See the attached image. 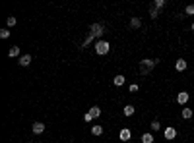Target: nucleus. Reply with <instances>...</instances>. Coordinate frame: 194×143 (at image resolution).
Listing matches in <instances>:
<instances>
[{
	"label": "nucleus",
	"instance_id": "412c9836",
	"mask_svg": "<svg viewBox=\"0 0 194 143\" xmlns=\"http://www.w3.org/2000/svg\"><path fill=\"white\" fill-rule=\"evenodd\" d=\"M150 15H151V19H155V18H159V10H155V8H151V10H150Z\"/></svg>",
	"mask_w": 194,
	"mask_h": 143
},
{
	"label": "nucleus",
	"instance_id": "f257e3e1",
	"mask_svg": "<svg viewBox=\"0 0 194 143\" xmlns=\"http://www.w3.org/2000/svg\"><path fill=\"white\" fill-rule=\"evenodd\" d=\"M103 31H105V27H103L101 23H93L91 27H90V35H87V39L83 41V45H82V46H87V45H90V43H91L93 39H95V37L103 35Z\"/></svg>",
	"mask_w": 194,
	"mask_h": 143
},
{
	"label": "nucleus",
	"instance_id": "6ab92c4d",
	"mask_svg": "<svg viewBox=\"0 0 194 143\" xmlns=\"http://www.w3.org/2000/svg\"><path fill=\"white\" fill-rule=\"evenodd\" d=\"M185 14L186 15H194V4H188V6L185 8Z\"/></svg>",
	"mask_w": 194,
	"mask_h": 143
},
{
	"label": "nucleus",
	"instance_id": "b1692460",
	"mask_svg": "<svg viewBox=\"0 0 194 143\" xmlns=\"http://www.w3.org/2000/svg\"><path fill=\"white\" fill-rule=\"evenodd\" d=\"M138 91V83H132V85H130V93H136Z\"/></svg>",
	"mask_w": 194,
	"mask_h": 143
},
{
	"label": "nucleus",
	"instance_id": "f03ea898",
	"mask_svg": "<svg viewBox=\"0 0 194 143\" xmlns=\"http://www.w3.org/2000/svg\"><path fill=\"white\" fill-rule=\"evenodd\" d=\"M157 62H159L157 58H155V60H150V58H144V60H140V73H142V76H148V73L155 68Z\"/></svg>",
	"mask_w": 194,
	"mask_h": 143
},
{
	"label": "nucleus",
	"instance_id": "dca6fc26",
	"mask_svg": "<svg viewBox=\"0 0 194 143\" xmlns=\"http://www.w3.org/2000/svg\"><path fill=\"white\" fill-rule=\"evenodd\" d=\"M142 143H153V135H151V134H144L142 135Z\"/></svg>",
	"mask_w": 194,
	"mask_h": 143
},
{
	"label": "nucleus",
	"instance_id": "423d86ee",
	"mask_svg": "<svg viewBox=\"0 0 194 143\" xmlns=\"http://www.w3.org/2000/svg\"><path fill=\"white\" fill-rule=\"evenodd\" d=\"M163 135H165V139H175L177 130H175V128H165V130H163Z\"/></svg>",
	"mask_w": 194,
	"mask_h": 143
},
{
	"label": "nucleus",
	"instance_id": "ddd939ff",
	"mask_svg": "<svg viewBox=\"0 0 194 143\" xmlns=\"http://www.w3.org/2000/svg\"><path fill=\"white\" fill-rule=\"evenodd\" d=\"M140 25H142V22H140V18H132L130 19V27H134V29H138Z\"/></svg>",
	"mask_w": 194,
	"mask_h": 143
},
{
	"label": "nucleus",
	"instance_id": "20e7f679",
	"mask_svg": "<svg viewBox=\"0 0 194 143\" xmlns=\"http://www.w3.org/2000/svg\"><path fill=\"white\" fill-rule=\"evenodd\" d=\"M186 66H188V64H186V60H182V58H179V60L175 62V70H177V72H185V70H186Z\"/></svg>",
	"mask_w": 194,
	"mask_h": 143
},
{
	"label": "nucleus",
	"instance_id": "39448f33",
	"mask_svg": "<svg viewBox=\"0 0 194 143\" xmlns=\"http://www.w3.org/2000/svg\"><path fill=\"white\" fill-rule=\"evenodd\" d=\"M188 97H190V95H188L186 91H182V93L177 95V103H179V104H186L188 103Z\"/></svg>",
	"mask_w": 194,
	"mask_h": 143
},
{
	"label": "nucleus",
	"instance_id": "7ed1b4c3",
	"mask_svg": "<svg viewBox=\"0 0 194 143\" xmlns=\"http://www.w3.org/2000/svg\"><path fill=\"white\" fill-rule=\"evenodd\" d=\"M109 50H111V45H109L107 41H97L95 43V52L97 54H107Z\"/></svg>",
	"mask_w": 194,
	"mask_h": 143
},
{
	"label": "nucleus",
	"instance_id": "a211bd4d",
	"mask_svg": "<svg viewBox=\"0 0 194 143\" xmlns=\"http://www.w3.org/2000/svg\"><path fill=\"white\" fill-rule=\"evenodd\" d=\"M91 134H93V135H101V134H103V128H101V126H93V128H91Z\"/></svg>",
	"mask_w": 194,
	"mask_h": 143
},
{
	"label": "nucleus",
	"instance_id": "0eeeda50",
	"mask_svg": "<svg viewBox=\"0 0 194 143\" xmlns=\"http://www.w3.org/2000/svg\"><path fill=\"white\" fill-rule=\"evenodd\" d=\"M87 114H90V118H91V120H93V118H99V116H101V108H99V107H91Z\"/></svg>",
	"mask_w": 194,
	"mask_h": 143
},
{
	"label": "nucleus",
	"instance_id": "f3484780",
	"mask_svg": "<svg viewBox=\"0 0 194 143\" xmlns=\"http://www.w3.org/2000/svg\"><path fill=\"white\" fill-rule=\"evenodd\" d=\"M163 6H165V0H153V8L155 10H161Z\"/></svg>",
	"mask_w": 194,
	"mask_h": 143
},
{
	"label": "nucleus",
	"instance_id": "9b49d317",
	"mask_svg": "<svg viewBox=\"0 0 194 143\" xmlns=\"http://www.w3.org/2000/svg\"><path fill=\"white\" fill-rule=\"evenodd\" d=\"M124 81H126V79H124V76H120V73H118V76H115V79H113V83H115L117 87H120Z\"/></svg>",
	"mask_w": 194,
	"mask_h": 143
},
{
	"label": "nucleus",
	"instance_id": "1a4fd4ad",
	"mask_svg": "<svg viewBox=\"0 0 194 143\" xmlns=\"http://www.w3.org/2000/svg\"><path fill=\"white\" fill-rule=\"evenodd\" d=\"M31 64V56L29 54H23V56H19V66H29Z\"/></svg>",
	"mask_w": 194,
	"mask_h": 143
},
{
	"label": "nucleus",
	"instance_id": "6e6552de",
	"mask_svg": "<svg viewBox=\"0 0 194 143\" xmlns=\"http://www.w3.org/2000/svg\"><path fill=\"white\" fill-rule=\"evenodd\" d=\"M43 131H45V124H43V122H35V124H33V134H43Z\"/></svg>",
	"mask_w": 194,
	"mask_h": 143
},
{
	"label": "nucleus",
	"instance_id": "4468645a",
	"mask_svg": "<svg viewBox=\"0 0 194 143\" xmlns=\"http://www.w3.org/2000/svg\"><path fill=\"white\" fill-rule=\"evenodd\" d=\"M134 107H132V104H126V107H124V116H132L134 114Z\"/></svg>",
	"mask_w": 194,
	"mask_h": 143
},
{
	"label": "nucleus",
	"instance_id": "9d476101",
	"mask_svg": "<svg viewBox=\"0 0 194 143\" xmlns=\"http://www.w3.org/2000/svg\"><path fill=\"white\" fill-rule=\"evenodd\" d=\"M128 139H130V130L122 128V130H120V141H128Z\"/></svg>",
	"mask_w": 194,
	"mask_h": 143
},
{
	"label": "nucleus",
	"instance_id": "5701e85b",
	"mask_svg": "<svg viewBox=\"0 0 194 143\" xmlns=\"http://www.w3.org/2000/svg\"><path fill=\"white\" fill-rule=\"evenodd\" d=\"M151 130H159V122H157V120L151 122Z\"/></svg>",
	"mask_w": 194,
	"mask_h": 143
},
{
	"label": "nucleus",
	"instance_id": "aec40b11",
	"mask_svg": "<svg viewBox=\"0 0 194 143\" xmlns=\"http://www.w3.org/2000/svg\"><path fill=\"white\" fill-rule=\"evenodd\" d=\"M6 23H8V27H14V25L18 23V22H16V18H14V15H10V18L6 19Z\"/></svg>",
	"mask_w": 194,
	"mask_h": 143
},
{
	"label": "nucleus",
	"instance_id": "393cba45",
	"mask_svg": "<svg viewBox=\"0 0 194 143\" xmlns=\"http://www.w3.org/2000/svg\"><path fill=\"white\" fill-rule=\"evenodd\" d=\"M192 31H194V23H192Z\"/></svg>",
	"mask_w": 194,
	"mask_h": 143
},
{
	"label": "nucleus",
	"instance_id": "4be33fe9",
	"mask_svg": "<svg viewBox=\"0 0 194 143\" xmlns=\"http://www.w3.org/2000/svg\"><path fill=\"white\" fill-rule=\"evenodd\" d=\"M0 37H2V39H8V37H10V29H0Z\"/></svg>",
	"mask_w": 194,
	"mask_h": 143
},
{
	"label": "nucleus",
	"instance_id": "2eb2a0df",
	"mask_svg": "<svg viewBox=\"0 0 194 143\" xmlns=\"http://www.w3.org/2000/svg\"><path fill=\"white\" fill-rule=\"evenodd\" d=\"M182 118H185V120H190V118H192V110H190V108H182Z\"/></svg>",
	"mask_w": 194,
	"mask_h": 143
},
{
	"label": "nucleus",
	"instance_id": "f8f14e48",
	"mask_svg": "<svg viewBox=\"0 0 194 143\" xmlns=\"http://www.w3.org/2000/svg\"><path fill=\"white\" fill-rule=\"evenodd\" d=\"M8 56H10V58H16V56H19V46H12V49L8 50Z\"/></svg>",
	"mask_w": 194,
	"mask_h": 143
}]
</instances>
